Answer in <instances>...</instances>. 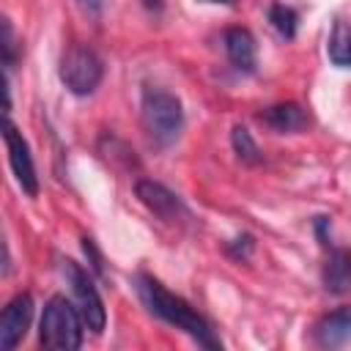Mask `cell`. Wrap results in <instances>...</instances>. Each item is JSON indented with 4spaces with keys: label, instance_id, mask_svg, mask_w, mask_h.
<instances>
[{
    "label": "cell",
    "instance_id": "cell-16",
    "mask_svg": "<svg viewBox=\"0 0 351 351\" xmlns=\"http://www.w3.org/2000/svg\"><path fill=\"white\" fill-rule=\"evenodd\" d=\"M14 49H16V44H14V30H11V22L8 19H3V66H5V71H11V66H14Z\"/></svg>",
    "mask_w": 351,
    "mask_h": 351
},
{
    "label": "cell",
    "instance_id": "cell-15",
    "mask_svg": "<svg viewBox=\"0 0 351 351\" xmlns=\"http://www.w3.org/2000/svg\"><path fill=\"white\" fill-rule=\"evenodd\" d=\"M269 22L282 38H293L296 27H299V14L285 3H271L269 5Z\"/></svg>",
    "mask_w": 351,
    "mask_h": 351
},
{
    "label": "cell",
    "instance_id": "cell-1",
    "mask_svg": "<svg viewBox=\"0 0 351 351\" xmlns=\"http://www.w3.org/2000/svg\"><path fill=\"white\" fill-rule=\"evenodd\" d=\"M137 291H140V299L145 302V307H148L156 318L167 321L170 326L181 329V332H186V335H189L192 340H197V346H203V348H222V343H219V337L214 335L211 324H208L186 299L170 293L159 280H154L151 274H140V277H137Z\"/></svg>",
    "mask_w": 351,
    "mask_h": 351
},
{
    "label": "cell",
    "instance_id": "cell-21",
    "mask_svg": "<svg viewBox=\"0 0 351 351\" xmlns=\"http://www.w3.org/2000/svg\"><path fill=\"white\" fill-rule=\"evenodd\" d=\"M143 3H145L148 8H162V3H165V0H143Z\"/></svg>",
    "mask_w": 351,
    "mask_h": 351
},
{
    "label": "cell",
    "instance_id": "cell-17",
    "mask_svg": "<svg viewBox=\"0 0 351 351\" xmlns=\"http://www.w3.org/2000/svg\"><path fill=\"white\" fill-rule=\"evenodd\" d=\"M252 247H255L252 236H250V233H244V236H239L233 244H228V252H230L233 258H239V261H247V258H250V252H252Z\"/></svg>",
    "mask_w": 351,
    "mask_h": 351
},
{
    "label": "cell",
    "instance_id": "cell-22",
    "mask_svg": "<svg viewBox=\"0 0 351 351\" xmlns=\"http://www.w3.org/2000/svg\"><path fill=\"white\" fill-rule=\"evenodd\" d=\"M206 3H222V5H230L233 0H206Z\"/></svg>",
    "mask_w": 351,
    "mask_h": 351
},
{
    "label": "cell",
    "instance_id": "cell-18",
    "mask_svg": "<svg viewBox=\"0 0 351 351\" xmlns=\"http://www.w3.org/2000/svg\"><path fill=\"white\" fill-rule=\"evenodd\" d=\"M82 252L88 255V263H90V269L99 274V277H104V266H101V255H99V250H96V244H93V239H82Z\"/></svg>",
    "mask_w": 351,
    "mask_h": 351
},
{
    "label": "cell",
    "instance_id": "cell-14",
    "mask_svg": "<svg viewBox=\"0 0 351 351\" xmlns=\"http://www.w3.org/2000/svg\"><path fill=\"white\" fill-rule=\"evenodd\" d=\"M230 145H233L236 156H239L244 165H258V162H261V148H258V143L252 140V134H250L247 126L239 123V126L230 129Z\"/></svg>",
    "mask_w": 351,
    "mask_h": 351
},
{
    "label": "cell",
    "instance_id": "cell-2",
    "mask_svg": "<svg viewBox=\"0 0 351 351\" xmlns=\"http://www.w3.org/2000/svg\"><path fill=\"white\" fill-rule=\"evenodd\" d=\"M140 112H143V126L156 145L167 148L178 140V134L184 129V107L176 93L148 85L143 90Z\"/></svg>",
    "mask_w": 351,
    "mask_h": 351
},
{
    "label": "cell",
    "instance_id": "cell-12",
    "mask_svg": "<svg viewBox=\"0 0 351 351\" xmlns=\"http://www.w3.org/2000/svg\"><path fill=\"white\" fill-rule=\"evenodd\" d=\"M324 288L329 293H348L351 291V250L348 247H337L329 252L326 263H324Z\"/></svg>",
    "mask_w": 351,
    "mask_h": 351
},
{
    "label": "cell",
    "instance_id": "cell-3",
    "mask_svg": "<svg viewBox=\"0 0 351 351\" xmlns=\"http://www.w3.org/2000/svg\"><path fill=\"white\" fill-rule=\"evenodd\" d=\"M85 321L82 313L74 302H69L66 296H52L41 313V326H38V337L41 346L55 348V351H74L82 346V332H85Z\"/></svg>",
    "mask_w": 351,
    "mask_h": 351
},
{
    "label": "cell",
    "instance_id": "cell-10",
    "mask_svg": "<svg viewBox=\"0 0 351 351\" xmlns=\"http://www.w3.org/2000/svg\"><path fill=\"white\" fill-rule=\"evenodd\" d=\"M315 343L324 348H340L351 343V307H340L335 313H326L315 324Z\"/></svg>",
    "mask_w": 351,
    "mask_h": 351
},
{
    "label": "cell",
    "instance_id": "cell-19",
    "mask_svg": "<svg viewBox=\"0 0 351 351\" xmlns=\"http://www.w3.org/2000/svg\"><path fill=\"white\" fill-rule=\"evenodd\" d=\"M85 14H90V16H99L101 14V5H104V0H74Z\"/></svg>",
    "mask_w": 351,
    "mask_h": 351
},
{
    "label": "cell",
    "instance_id": "cell-20",
    "mask_svg": "<svg viewBox=\"0 0 351 351\" xmlns=\"http://www.w3.org/2000/svg\"><path fill=\"white\" fill-rule=\"evenodd\" d=\"M326 225H329V217H315V233H318L321 244L329 241V239H326Z\"/></svg>",
    "mask_w": 351,
    "mask_h": 351
},
{
    "label": "cell",
    "instance_id": "cell-7",
    "mask_svg": "<svg viewBox=\"0 0 351 351\" xmlns=\"http://www.w3.org/2000/svg\"><path fill=\"white\" fill-rule=\"evenodd\" d=\"M3 140H5L8 165H11V170H14L16 184L22 186L25 195L36 197V195H38V176H36V165H33V156H30V145H27V140L22 137V132L11 123L8 115H5V132H3Z\"/></svg>",
    "mask_w": 351,
    "mask_h": 351
},
{
    "label": "cell",
    "instance_id": "cell-6",
    "mask_svg": "<svg viewBox=\"0 0 351 351\" xmlns=\"http://www.w3.org/2000/svg\"><path fill=\"white\" fill-rule=\"evenodd\" d=\"M134 195L140 197V203H143L154 217H159V219L167 222V225H184V222L192 219L186 203H184L176 192H170L165 184H159V181L137 178Z\"/></svg>",
    "mask_w": 351,
    "mask_h": 351
},
{
    "label": "cell",
    "instance_id": "cell-5",
    "mask_svg": "<svg viewBox=\"0 0 351 351\" xmlns=\"http://www.w3.org/2000/svg\"><path fill=\"white\" fill-rule=\"evenodd\" d=\"M63 274H66V280H69L74 304L80 307L85 326H88L93 335H101V332H104V324H107V310H104V302H101V296H99L93 280H90L88 271H85L80 263H74V261H63Z\"/></svg>",
    "mask_w": 351,
    "mask_h": 351
},
{
    "label": "cell",
    "instance_id": "cell-13",
    "mask_svg": "<svg viewBox=\"0 0 351 351\" xmlns=\"http://www.w3.org/2000/svg\"><path fill=\"white\" fill-rule=\"evenodd\" d=\"M329 60L337 69H348L351 66V25L343 19H335L332 33H329V44H326Z\"/></svg>",
    "mask_w": 351,
    "mask_h": 351
},
{
    "label": "cell",
    "instance_id": "cell-9",
    "mask_svg": "<svg viewBox=\"0 0 351 351\" xmlns=\"http://www.w3.org/2000/svg\"><path fill=\"white\" fill-rule=\"evenodd\" d=\"M225 52H228V60L244 71V74H252L255 71V63H258V44H255V36L247 30V27H228L225 36Z\"/></svg>",
    "mask_w": 351,
    "mask_h": 351
},
{
    "label": "cell",
    "instance_id": "cell-11",
    "mask_svg": "<svg viewBox=\"0 0 351 351\" xmlns=\"http://www.w3.org/2000/svg\"><path fill=\"white\" fill-rule=\"evenodd\" d=\"M261 121H263L269 129L280 132V134H291V132L307 129L310 115H307V110H304L302 104H296V101H280V104L266 107V110L261 112Z\"/></svg>",
    "mask_w": 351,
    "mask_h": 351
},
{
    "label": "cell",
    "instance_id": "cell-8",
    "mask_svg": "<svg viewBox=\"0 0 351 351\" xmlns=\"http://www.w3.org/2000/svg\"><path fill=\"white\" fill-rule=\"evenodd\" d=\"M30 321H33V296L30 293H16L5 307H3V315H0V346L5 351L16 348L27 329H30Z\"/></svg>",
    "mask_w": 351,
    "mask_h": 351
},
{
    "label": "cell",
    "instance_id": "cell-4",
    "mask_svg": "<svg viewBox=\"0 0 351 351\" xmlns=\"http://www.w3.org/2000/svg\"><path fill=\"white\" fill-rule=\"evenodd\" d=\"M104 77L101 58L85 47V44H71L63 58H60V80L74 96H90Z\"/></svg>",
    "mask_w": 351,
    "mask_h": 351
}]
</instances>
